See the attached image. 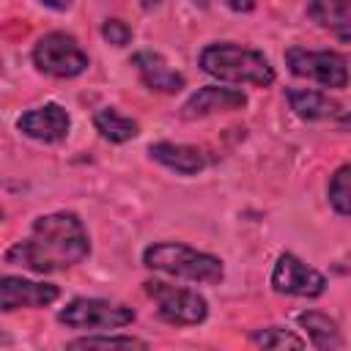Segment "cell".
<instances>
[{
    "label": "cell",
    "mask_w": 351,
    "mask_h": 351,
    "mask_svg": "<svg viewBox=\"0 0 351 351\" xmlns=\"http://www.w3.org/2000/svg\"><path fill=\"white\" fill-rule=\"evenodd\" d=\"M88 252H90V241L82 228V219L71 211H58L38 217L33 222L30 239L16 241L5 252V263L38 274H49L85 261Z\"/></svg>",
    "instance_id": "cell-1"
},
{
    "label": "cell",
    "mask_w": 351,
    "mask_h": 351,
    "mask_svg": "<svg viewBox=\"0 0 351 351\" xmlns=\"http://www.w3.org/2000/svg\"><path fill=\"white\" fill-rule=\"evenodd\" d=\"M200 69L217 80L225 82H252V85H271L274 82V69L269 60L255 52L244 49L236 44H211L200 52Z\"/></svg>",
    "instance_id": "cell-2"
},
{
    "label": "cell",
    "mask_w": 351,
    "mask_h": 351,
    "mask_svg": "<svg viewBox=\"0 0 351 351\" xmlns=\"http://www.w3.org/2000/svg\"><path fill=\"white\" fill-rule=\"evenodd\" d=\"M143 263L154 271H165L173 277H184L192 282H219L225 269L222 261L208 255V252H197L186 244H151L143 252Z\"/></svg>",
    "instance_id": "cell-3"
},
{
    "label": "cell",
    "mask_w": 351,
    "mask_h": 351,
    "mask_svg": "<svg viewBox=\"0 0 351 351\" xmlns=\"http://www.w3.org/2000/svg\"><path fill=\"white\" fill-rule=\"evenodd\" d=\"M143 285H145V293L156 302L162 321L178 324V326H192V324L206 321L208 304L197 291L176 288V285L162 282V280H145Z\"/></svg>",
    "instance_id": "cell-4"
},
{
    "label": "cell",
    "mask_w": 351,
    "mask_h": 351,
    "mask_svg": "<svg viewBox=\"0 0 351 351\" xmlns=\"http://www.w3.org/2000/svg\"><path fill=\"white\" fill-rule=\"evenodd\" d=\"M58 321L71 329L101 332V329H121V326L132 324L134 310L126 304L104 302V299H74L58 313Z\"/></svg>",
    "instance_id": "cell-5"
},
{
    "label": "cell",
    "mask_w": 351,
    "mask_h": 351,
    "mask_svg": "<svg viewBox=\"0 0 351 351\" xmlns=\"http://www.w3.org/2000/svg\"><path fill=\"white\" fill-rule=\"evenodd\" d=\"M33 63L49 77H77L88 69V55L66 33H47L33 49Z\"/></svg>",
    "instance_id": "cell-6"
},
{
    "label": "cell",
    "mask_w": 351,
    "mask_h": 351,
    "mask_svg": "<svg viewBox=\"0 0 351 351\" xmlns=\"http://www.w3.org/2000/svg\"><path fill=\"white\" fill-rule=\"evenodd\" d=\"M285 63L296 77L315 80L324 88H346L348 85V63L337 52H313L302 47H291L285 52Z\"/></svg>",
    "instance_id": "cell-7"
},
{
    "label": "cell",
    "mask_w": 351,
    "mask_h": 351,
    "mask_svg": "<svg viewBox=\"0 0 351 351\" xmlns=\"http://www.w3.org/2000/svg\"><path fill=\"white\" fill-rule=\"evenodd\" d=\"M271 285L277 293H288V296H321L326 288V280L321 271H315L313 266L302 263L296 255L285 252L277 258L274 271H271Z\"/></svg>",
    "instance_id": "cell-8"
},
{
    "label": "cell",
    "mask_w": 351,
    "mask_h": 351,
    "mask_svg": "<svg viewBox=\"0 0 351 351\" xmlns=\"http://www.w3.org/2000/svg\"><path fill=\"white\" fill-rule=\"evenodd\" d=\"M58 293H60L58 285H49V282H33V280L8 277V274L0 280V307L5 313L16 307H44L55 302Z\"/></svg>",
    "instance_id": "cell-9"
},
{
    "label": "cell",
    "mask_w": 351,
    "mask_h": 351,
    "mask_svg": "<svg viewBox=\"0 0 351 351\" xmlns=\"http://www.w3.org/2000/svg\"><path fill=\"white\" fill-rule=\"evenodd\" d=\"M19 132H25L27 137L33 140H41V143H58L69 134V112L60 107V104H44V107H36L30 112H25L19 121H16Z\"/></svg>",
    "instance_id": "cell-10"
},
{
    "label": "cell",
    "mask_w": 351,
    "mask_h": 351,
    "mask_svg": "<svg viewBox=\"0 0 351 351\" xmlns=\"http://www.w3.org/2000/svg\"><path fill=\"white\" fill-rule=\"evenodd\" d=\"M244 104H247V96L241 90L206 85L184 101L181 118L192 121V118H203V115H211V112H230V110H241Z\"/></svg>",
    "instance_id": "cell-11"
},
{
    "label": "cell",
    "mask_w": 351,
    "mask_h": 351,
    "mask_svg": "<svg viewBox=\"0 0 351 351\" xmlns=\"http://www.w3.org/2000/svg\"><path fill=\"white\" fill-rule=\"evenodd\" d=\"M132 66L140 71L143 82L162 93H178L184 88V77L167 66V60L156 52H137L132 58Z\"/></svg>",
    "instance_id": "cell-12"
},
{
    "label": "cell",
    "mask_w": 351,
    "mask_h": 351,
    "mask_svg": "<svg viewBox=\"0 0 351 351\" xmlns=\"http://www.w3.org/2000/svg\"><path fill=\"white\" fill-rule=\"evenodd\" d=\"M148 154L162 162L165 167L181 173V176H195L206 167V156L200 148L195 145H178V143H154L148 148Z\"/></svg>",
    "instance_id": "cell-13"
},
{
    "label": "cell",
    "mask_w": 351,
    "mask_h": 351,
    "mask_svg": "<svg viewBox=\"0 0 351 351\" xmlns=\"http://www.w3.org/2000/svg\"><path fill=\"white\" fill-rule=\"evenodd\" d=\"M310 16L340 41H351V0H310Z\"/></svg>",
    "instance_id": "cell-14"
},
{
    "label": "cell",
    "mask_w": 351,
    "mask_h": 351,
    "mask_svg": "<svg viewBox=\"0 0 351 351\" xmlns=\"http://www.w3.org/2000/svg\"><path fill=\"white\" fill-rule=\"evenodd\" d=\"M288 101H291V110L304 118V121H321V118H335L340 115V104L332 101L329 96L318 93V90H299V88H291L288 90Z\"/></svg>",
    "instance_id": "cell-15"
},
{
    "label": "cell",
    "mask_w": 351,
    "mask_h": 351,
    "mask_svg": "<svg viewBox=\"0 0 351 351\" xmlns=\"http://www.w3.org/2000/svg\"><path fill=\"white\" fill-rule=\"evenodd\" d=\"M299 324L307 329V335H310V340H313L315 348L329 351V348H340L343 346L340 329H337V324L329 315H324L318 310H307V313L299 315Z\"/></svg>",
    "instance_id": "cell-16"
},
{
    "label": "cell",
    "mask_w": 351,
    "mask_h": 351,
    "mask_svg": "<svg viewBox=\"0 0 351 351\" xmlns=\"http://www.w3.org/2000/svg\"><path fill=\"white\" fill-rule=\"evenodd\" d=\"M93 123H96V129H99L107 140H112V143H126V140L137 137V132H140L137 121H132V118L121 115V112H118V110H112V107L99 110V112H96V118H93Z\"/></svg>",
    "instance_id": "cell-17"
},
{
    "label": "cell",
    "mask_w": 351,
    "mask_h": 351,
    "mask_svg": "<svg viewBox=\"0 0 351 351\" xmlns=\"http://www.w3.org/2000/svg\"><path fill=\"white\" fill-rule=\"evenodd\" d=\"M329 203L337 214L351 217V165H343L329 181Z\"/></svg>",
    "instance_id": "cell-18"
},
{
    "label": "cell",
    "mask_w": 351,
    "mask_h": 351,
    "mask_svg": "<svg viewBox=\"0 0 351 351\" xmlns=\"http://www.w3.org/2000/svg\"><path fill=\"white\" fill-rule=\"evenodd\" d=\"M252 343L263 346V348H304V340L291 335L282 326H266V329H255L252 332Z\"/></svg>",
    "instance_id": "cell-19"
},
{
    "label": "cell",
    "mask_w": 351,
    "mask_h": 351,
    "mask_svg": "<svg viewBox=\"0 0 351 351\" xmlns=\"http://www.w3.org/2000/svg\"><path fill=\"white\" fill-rule=\"evenodd\" d=\"M69 348H148L145 340H137V337H80V340H71Z\"/></svg>",
    "instance_id": "cell-20"
},
{
    "label": "cell",
    "mask_w": 351,
    "mask_h": 351,
    "mask_svg": "<svg viewBox=\"0 0 351 351\" xmlns=\"http://www.w3.org/2000/svg\"><path fill=\"white\" fill-rule=\"evenodd\" d=\"M101 36H104L112 47H123V44L132 41V27H129L126 22H121V19H107V22L101 25Z\"/></svg>",
    "instance_id": "cell-21"
},
{
    "label": "cell",
    "mask_w": 351,
    "mask_h": 351,
    "mask_svg": "<svg viewBox=\"0 0 351 351\" xmlns=\"http://www.w3.org/2000/svg\"><path fill=\"white\" fill-rule=\"evenodd\" d=\"M225 5L233 8V11H252L255 8V0H225Z\"/></svg>",
    "instance_id": "cell-22"
},
{
    "label": "cell",
    "mask_w": 351,
    "mask_h": 351,
    "mask_svg": "<svg viewBox=\"0 0 351 351\" xmlns=\"http://www.w3.org/2000/svg\"><path fill=\"white\" fill-rule=\"evenodd\" d=\"M38 3L47 5V8H55V11H66L71 5V0H38Z\"/></svg>",
    "instance_id": "cell-23"
},
{
    "label": "cell",
    "mask_w": 351,
    "mask_h": 351,
    "mask_svg": "<svg viewBox=\"0 0 351 351\" xmlns=\"http://www.w3.org/2000/svg\"><path fill=\"white\" fill-rule=\"evenodd\" d=\"M162 0H143V8H154V5H159Z\"/></svg>",
    "instance_id": "cell-24"
}]
</instances>
